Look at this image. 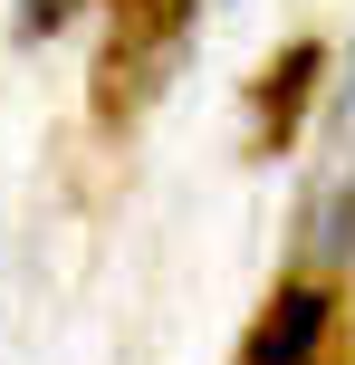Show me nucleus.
<instances>
[{"instance_id": "f257e3e1", "label": "nucleus", "mask_w": 355, "mask_h": 365, "mask_svg": "<svg viewBox=\"0 0 355 365\" xmlns=\"http://www.w3.org/2000/svg\"><path fill=\"white\" fill-rule=\"evenodd\" d=\"M192 10H202V0H125V10H115L106 68H96V106H106V115L144 106V96L164 87V68L183 58V29H192Z\"/></svg>"}, {"instance_id": "f03ea898", "label": "nucleus", "mask_w": 355, "mask_h": 365, "mask_svg": "<svg viewBox=\"0 0 355 365\" xmlns=\"http://www.w3.org/2000/svg\"><path fill=\"white\" fill-rule=\"evenodd\" d=\"M327 327H337V298H327L317 279H288V289L260 308V327L240 336V365H317Z\"/></svg>"}, {"instance_id": "7ed1b4c3", "label": "nucleus", "mask_w": 355, "mask_h": 365, "mask_svg": "<svg viewBox=\"0 0 355 365\" xmlns=\"http://www.w3.org/2000/svg\"><path fill=\"white\" fill-rule=\"evenodd\" d=\"M317 68H327V58L307 48V38L288 58H269V77H260V135H269V145L298 135V106H307V87H317Z\"/></svg>"}, {"instance_id": "20e7f679", "label": "nucleus", "mask_w": 355, "mask_h": 365, "mask_svg": "<svg viewBox=\"0 0 355 365\" xmlns=\"http://www.w3.org/2000/svg\"><path fill=\"white\" fill-rule=\"evenodd\" d=\"M68 19H77V0H19V38H48Z\"/></svg>"}, {"instance_id": "39448f33", "label": "nucleus", "mask_w": 355, "mask_h": 365, "mask_svg": "<svg viewBox=\"0 0 355 365\" xmlns=\"http://www.w3.org/2000/svg\"><path fill=\"white\" fill-rule=\"evenodd\" d=\"M346 115H355V58H346Z\"/></svg>"}]
</instances>
